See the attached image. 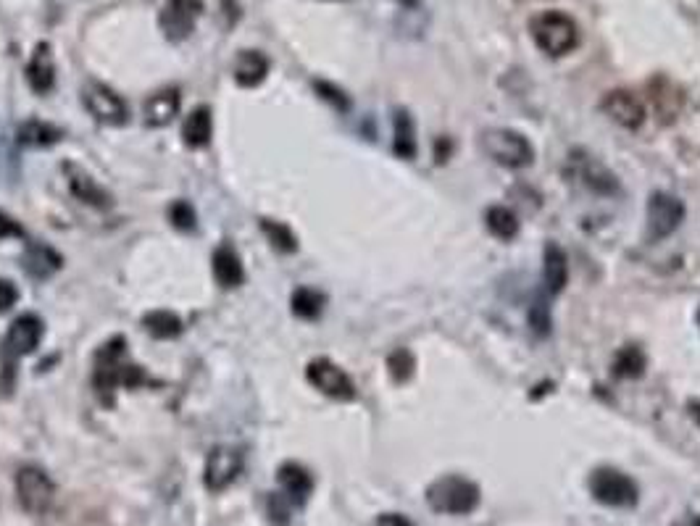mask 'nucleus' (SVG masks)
<instances>
[{
    "mask_svg": "<svg viewBox=\"0 0 700 526\" xmlns=\"http://www.w3.org/2000/svg\"><path fill=\"white\" fill-rule=\"evenodd\" d=\"M82 103H85L87 114L93 116L98 124H108V127L127 124V103L111 87L100 85V82H87L85 90H82Z\"/></svg>",
    "mask_w": 700,
    "mask_h": 526,
    "instance_id": "7",
    "label": "nucleus"
},
{
    "mask_svg": "<svg viewBox=\"0 0 700 526\" xmlns=\"http://www.w3.org/2000/svg\"><path fill=\"white\" fill-rule=\"evenodd\" d=\"M245 466V455L240 448L232 445H216L206 458V469H203V484L211 492L227 490L229 484L240 477V471Z\"/></svg>",
    "mask_w": 700,
    "mask_h": 526,
    "instance_id": "8",
    "label": "nucleus"
},
{
    "mask_svg": "<svg viewBox=\"0 0 700 526\" xmlns=\"http://www.w3.org/2000/svg\"><path fill=\"white\" fill-rule=\"evenodd\" d=\"M200 14H203L200 0H166L164 11H161V29L172 43H179V40L193 35Z\"/></svg>",
    "mask_w": 700,
    "mask_h": 526,
    "instance_id": "11",
    "label": "nucleus"
},
{
    "mask_svg": "<svg viewBox=\"0 0 700 526\" xmlns=\"http://www.w3.org/2000/svg\"><path fill=\"white\" fill-rule=\"evenodd\" d=\"M319 90H322V93H327V95H324V98H327V100H335V103L340 108H348V103H345V100L340 98V93H337V90H332V87H327V85H319Z\"/></svg>",
    "mask_w": 700,
    "mask_h": 526,
    "instance_id": "38",
    "label": "nucleus"
},
{
    "mask_svg": "<svg viewBox=\"0 0 700 526\" xmlns=\"http://www.w3.org/2000/svg\"><path fill=\"white\" fill-rule=\"evenodd\" d=\"M127 342L122 337H116L106 345V348L98 353V369H95V384L98 390L111 392L114 387H137L143 384L145 377L143 371L127 363Z\"/></svg>",
    "mask_w": 700,
    "mask_h": 526,
    "instance_id": "3",
    "label": "nucleus"
},
{
    "mask_svg": "<svg viewBox=\"0 0 700 526\" xmlns=\"http://www.w3.org/2000/svg\"><path fill=\"white\" fill-rule=\"evenodd\" d=\"M590 492L598 503L608 505V508H635L640 500V487L629 474L611 466L595 469L590 477Z\"/></svg>",
    "mask_w": 700,
    "mask_h": 526,
    "instance_id": "5",
    "label": "nucleus"
},
{
    "mask_svg": "<svg viewBox=\"0 0 700 526\" xmlns=\"http://www.w3.org/2000/svg\"><path fill=\"white\" fill-rule=\"evenodd\" d=\"M485 221L490 235L498 237V240H514V237L519 235V219H516V214L511 208L493 206L485 214Z\"/></svg>",
    "mask_w": 700,
    "mask_h": 526,
    "instance_id": "27",
    "label": "nucleus"
},
{
    "mask_svg": "<svg viewBox=\"0 0 700 526\" xmlns=\"http://www.w3.org/2000/svg\"><path fill=\"white\" fill-rule=\"evenodd\" d=\"M685 219L682 200L669 192H653L648 200V240L658 242L672 237Z\"/></svg>",
    "mask_w": 700,
    "mask_h": 526,
    "instance_id": "9",
    "label": "nucleus"
},
{
    "mask_svg": "<svg viewBox=\"0 0 700 526\" xmlns=\"http://www.w3.org/2000/svg\"><path fill=\"white\" fill-rule=\"evenodd\" d=\"M650 103L656 108V114L664 121H672L677 111L682 108V93L669 82V79H653L650 82Z\"/></svg>",
    "mask_w": 700,
    "mask_h": 526,
    "instance_id": "23",
    "label": "nucleus"
},
{
    "mask_svg": "<svg viewBox=\"0 0 700 526\" xmlns=\"http://www.w3.org/2000/svg\"><path fill=\"white\" fill-rule=\"evenodd\" d=\"M543 277H545V287H548L550 295L564 292V287L569 285V258H566V253L561 245H553V242H548V245H545Z\"/></svg>",
    "mask_w": 700,
    "mask_h": 526,
    "instance_id": "18",
    "label": "nucleus"
},
{
    "mask_svg": "<svg viewBox=\"0 0 700 526\" xmlns=\"http://www.w3.org/2000/svg\"><path fill=\"white\" fill-rule=\"evenodd\" d=\"M693 526H700V519H698V521H693Z\"/></svg>",
    "mask_w": 700,
    "mask_h": 526,
    "instance_id": "41",
    "label": "nucleus"
},
{
    "mask_svg": "<svg viewBox=\"0 0 700 526\" xmlns=\"http://www.w3.org/2000/svg\"><path fill=\"white\" fill-rule=\"evenodd\" d=\"M308 382L314 384L316 390L327 395L332 400H353L356 398V384L353 379L345 374L337 363H332L329 358H316V361L308 363L306 369Z\"/></svg>",
    "mask_w": 700,
    "mask_h": 526,
    "instance_id": "10",
    "label": "nucleus"
},
{
    "mask_svg": "<svg viewBox=\"0 0 700 526\" xmlns=\"http://www.w3.org/2000/svg\"><path fill=\"white\" fill-rule=\"evenodd\" d=\"M290 508H293V500L287 495H279V492L269 495V519L277 526L290 524Z\"/></svg>",
    "mask_w": 700,
    "mask_h": 526,
    "instance_id": "34",
    "label": "nucleus"
},
{
    "mask_svg": "<svg viewBox=\"0 0 700 526\" xmlns=\"http://www.w3.org/2000/svg\"><path fill=\"white\" fill-rule=\"evenodd\" d=\"M600 111L624 129H640L645 121L643 100L629 90H611L600 100Z\"/></svg>",
    "mask_w": 700,
    "mask_h": 526,
    "instance_id": "12",
    "label": "nucleus"
},
{
    "mask_svg": "<svg viewBox=\"0 0 700 526\" xmlns=\"http://www.w3.org/2000/svg\"><path fill=\"white\" fill-rule=\"evenodd\" d=\"M377 526H414V524H411L406 516H400V513H382V516L377 519Z\"/></svg>",
    "mask_w": 700,
    "mask_h": 526,
    "instance_id": "37",
    "label": "nucleus"
},
{
    "mask_svg": "<svg viewBox=\"0 0 700 526\" xmlns=\"http://www.w3.org/2000/svg\"><path fill=\"white\" fill-rule=\"evenodd\" d=\"M211 269H214V279L222 287H240L245 279L243 261L237 256L235 250L229 245L214 250V258H211Z\"/></svg>",
    "mask_w": 700,
    "mask_h": 526,
    "instance_id": "19",
    "label": "nucleus"
},
{
    "mask_svg": "<svg viewBox=\"0 0 700 526\" xmlns=\"http://www.w3.org/2000/svg\"><path fill=\"white\" fill-rule=\"evenodd\" d=\"M211 135H214V119H211V108L198 106L195 111H190V116L185 119V127H182V140L190 148H203V145L211 143Z\"/></svg>",
    "mask_w": 700,
    "mask_h": 526,
    "instance_id": "22",
    "label": "nucleus"
},
{
    "mask_svg": "<svg viewBox=\"0 0 700 526\" xmlns=\"http://www.w3.org/2000/svg\"><path fill=\"white\" fill-rule=\"evenodd\" d=\"M529 32L532 40L545 56H566L572 53L579 43V29L574 24L572 16L561 14V11H543L529 22Z\"/></svg>",
    "mask_w": 700,
    "mask_h": 526,
    "instance_id": "2",
    "label": "nucleus"
},
{
    "mask_svg": "<svg viewBox=\"0 0 700 526\" xmlns=\"http://www.w3.org/2000/svg\"><path fill=\"white\" fill-rule=\"evenodd\" d=\"M387 369L395 382H406L414 374V356L408 350H395L393 356L387 358Z\"/></svg>",
    "mask_w": 700,
    "mask_h": 526,
    "instance_id": "32",
    "label": "nucleus"
},
{
    "mask_svg": "<svg viewBox=\"0 0 700 526\" xmlns=\"http://www.w3.org/2000/svg\"><path fill=\"white\" fill-rule=\"evenodd\" d=\"M403 3H406V6H414L416 0H403Z\"/></svg>",
    "mask_w": 700,
    "mask_h": 526,
    "instance_id": "40",
    "label": "nucleus"
},
{
    "mask_svg": "<svg viewBox=\"0 0 700 526\" xmlns=\"http://www.w3.org/2000/svg\"><path fill=\"white\" fill-rule=\"evenodd\" d=\"M16 498H19L24 511L32 513V516H43L56 500V484L43 469L22 466L16 471Z\"/></svg>",
    "mask_w": 700,
    "mask_h": 526,
    "instance_id": "6",
    "label": "nucleus"
},
{
    "mask_svg": "<svg viewBox=\"0 0 700 526\" xmlns=\"http://www.w3.org/2000/svg\"><path fill=\"white\" fill-rule=\"evenodd\" d=\"M22 263L24 271H27L32 279H48L61 269V256H58L53 248L43 245V242H35V245H29L27 248Z\"/></svg>",
    "mask_w": 700,
    "mask_h": 526,
    "instance_id": "20",
    "label": "nucleus"
},
{
    "mask_svg": "<svg viewBox=\"0 0 700 526\" xmlns=\"http://www.w3.org/2000/svg\"><path fill=\"white\" fill-rule=\"evenodd\" d=\"M395 140H393V150L395 156L411 158L416 156V129H414V119L408 111H395Z\"/></svg>",
    "mask_w": 700,
    "mask_h": 526,
    "instance_id": "25",
    "label": "nucleus"
},
{
    "mask_svg": "<svg viewBox=\"0 0 700 526\" xmlns=\"http://www.w3.org/2000/svg\"><path fill=\"white\" fill-rule=\"evenodd\" d=\"M645 369V356L640 353L637 348H622L619 353H616V361H614V374L616 377H629L635 379L640 377Z\"/></svg>",
    "mask_w": 700,
    "mask_h": 526,
    "instance_id": "29",
    "label": "nucleus"
},
{
    "mask_svg": "<svg viewBox=\"0 0 700 526\" xmlns=\"http://www.w3.org/2000/svg\"><path fill=\"white\" fill-rule=\"evenodd\" d=\"M324 311V295L322 292L311 290V287H300L293 292V313L300 319H319V313Z\"/></svg>",
    "mask_w": 700,
    "mask_h": 526,
    "instance_id": "28",
    "label": "nucleus"
},
{
    "mask_svg": "<svg viewBox=\"0 0 700 526\" xmlns=\"http://www.w3.org/2000/svg\"><path fill=\"white\" fill-rule=\"evenodd\" d=\"M143 327L156 340H172V337H177L182 332V321L172 311H150L143 316Z\"/></svg>",
    "mask_w": 700,
    "mask_h": 526,
    "instance_id": "26",
    "label": "nucleus"
},
{
    "mask_svg": "<svg viewBox=\"0 0 700 526\" xmlns=\"http://www.w3.org/2000/svg\"><path fill=\"white\" fill-rule=\"evenodd\" d=\"M269 74V58L261 50H243L235 64V79L240 87L261 85Z\"/></svg>",
    "mask_w": 700,
    "mask_h": 526,
    "instance_id": "21",
    "label": "nucleus"
},
{
    "mask_svg": "<svg viewBox=\"0 0 700 526\" xmlns=\"http://www.w3.org/2000/svg\"><path fill=\"white\" fill-rule=\"evenodd\" d=\"M24 229L19 227V221H14L8 214H3L0 211V240H6V237H22Z\"/></svg>",
    "mask_w": 700,
    "mask_h": 526,
    "instance_id": "36",
    "label": "nucleus"
},
{
    "mask_svg": "<svg viewBox=\"0 0 700 526\" xmlns=\"http://www.w3.org/2000/svg\"><path fill=\"white\" fill-rule=\"evenodd\" d=\"M261 229H264V235L272 240V245L277 250H282V253H295L298 250V240H295L293 229L285 227L282 221H261Z\"/></svg>",
    "mask_w": 700,
    "mask_h": 526,
    "instance_id": "30",
    "label": "nucleus"
},
{
    "mask_svg": "<svg viewBox=\"0 0 700 526\" xmlns=\"http://www.w3.org/2000/svg\"><path fill=\"white\" fill-rule=\"evenodd\" d=\"M19 300V290L11 279H0V313L11 311Z\"/></svg>",
    "mask_w": 700,
    "mask_h": 526,
    "instance_id": "35",
    "label": "nucleus"
},
{
    "mask_svg": "<svg viewBox=\"0 0 700 526\" xmlns=\"http://www.w3.org/2000/svg\"><path fill=\"white\" fill-rule=\"evenodd\" d=\"M529 327L540 337H545L550 332V308L543 295H537L535 303L529 306Z\"/></svg>",
    "mask_w": 700,
    "mask_h": 526,
    "instance_id": "31",
    "label": "nucleus"
},
{
    "mask_svg": "<svg viewBox=\"0 0 700 526\" xmlns=\"http://www.w3.org/2000/svg\"><path fill=\"white\" fill-rule=\"evenodd\" d=\"M698 321H700V313H698Z\"/></svg>",
    "mask_w": 700,
    "mask_h": 526,
    "instance_id": "42",
    "label": "nucleus"
},
{
    "mask_svg": "<svg viewBox=\"0 0 700 526\" xmlns=\"http://www.w3.org/2000/svg\"><path fill=\"white\" fill-rule=\"evenodd\" d=\"M482 150L493 158L495 164L506 166V169H524V166L535 161V148L516 129H485L482 132Z\"/></svg>",
    "mask_w": 700,
    "mask_h": 526,
    "instance_id": "4",
    "label": "nucleus"
},
{
    "mask_svg": "<svg viewBox=\"0 0 700 526\" xmlns=\"http://www.w3.org/2000/svg\"><path fill=\"white\" fill-rule=\"evenodd\" d=\"M58 140H61V129H56L48 121H24L22 127L16 129V143L27 145V148H48Z\"/></svg>",
    "mask_w": 700,
    "mask_h": 526,
    "instance_id": "24",
    "label": "nucleus"
},
{
    "mask_svg": "<svg viewBox=\"0 0 700 526\" xmlns=\"http://www.w3.org/2000/svg\"><path fill=\"white\" fill-rule=\"evenodd\" d=\"M479 500H482V492L477 484L472 479L456 477V474L435 479L427 487L429 508L435 513H443V516H466V513L477 511Z\"/></svg>",
    "mask_w": 700,
    "mask_h": 526,
    "instance_id": "1",
    "label": "nucleus"
},
{
    "mask_svg": "<svg viewBox=\"0 0 700 526\" xmlns=\"http://www.w3.org/2000/svg\"><path fill=\"white\" fill-rule=\"evenodd\" d=\"M169 219H172V224L177 229H182V232H193L195 229V211L190 203H185V200H177L172 208H169Z\"/></svg>",
    "mask_w": 700,
    "mask_h": 526,
    "instance_id": "33",
    "label": "nucleus"
},
{
    "mask_svg": "<svg viewBox=\"0 0 700 526\" xmlns=\"http://www.w3.org/2000/svg\"><path fill=\"white\" fill-rule=\"evenodd\" d=\"M277 479L282 492L293 500V505H303L311 498V492H314V477L300 463H282L277 471Z\"/></svg>",
    "mask_w": 700,
    "mask_h": 526,
    "instance_id": "17",
    "label": "nucleus"
},
{
    "mask_svg": "<svg viewBox=\"0 0 700 526\" xmlns=\"http://www.w3.org/2000/svg\"><path fill=\"white\" fill-rule=\"evenodd\" d=\"M687 411H690L693 421L700 427V400H690V403H687Z\"/></svg>",
    "mask_w": 700,
    "mask_h": 526,
    "instance_id": "39",
    "label": "nucleus"
},
{
    "mask_svg": "<svg viewBox=\"0 0 700 526\" xmlns=\"http://www.w3.org/2000/svg\"><path fill=\"white\" fill-rule=\"evenodd\" d=\"M177 114H179V93L174 90V87H169V90H158V93H153L143 103V121H145V127L150 129L172 124Z\"/></svg>",
    "mask_w": 700,
    "mask_h": 526,
    "instance_id": "16",
    "label": "nucleus"
},
{
    "mask_svg": "<svg viewBox=\"0 0 700 526\" xmlns=\"http://www.w3.org/2000/svg\"><path fill=\"white\" fill-rule=\"evenodd\" d=\"M43 340V321L35 313H22L19 319L11 321L6 335V353L8 356H29Z\"/></svg>",
    "mask_w": 700,
    "mask_h": 526,
    "instance_id": "13",
    "label": "nucleus"
},
{
    "mask_svg": "<svg viewBox=\"0 0 700 526\" xmlns=\"http://www.w3.org/2000/svg\"><path fill=\"white\" fill-rule=\"evenodd\" d=\"M64 174L66 182H69V190L74 192V198L87 203L93 208H111L114 206V198L106 187H100L85 169H79L74 164H64Z\"/></svg>",
    "mask_w": 700,
    "mask_h": 526,
    "instance_id": "14",
    "label": "nucleus"
},
{
    "mask_svg": "<svg viewBox=\"0 0 700 526\" xmlns=\"http://www.w3.org/2000/svg\"><path fill=\"white\" fill-rule=\"evenodd\" d=\"M27 82L37 95H45L56 85V61L48 43H40L27 64Z\"/></svg>",
    "mask_w": 700,
    "mask_h": 526,
    "instance_id": "15",
    "label": "nucleus"
}]
</instances>
